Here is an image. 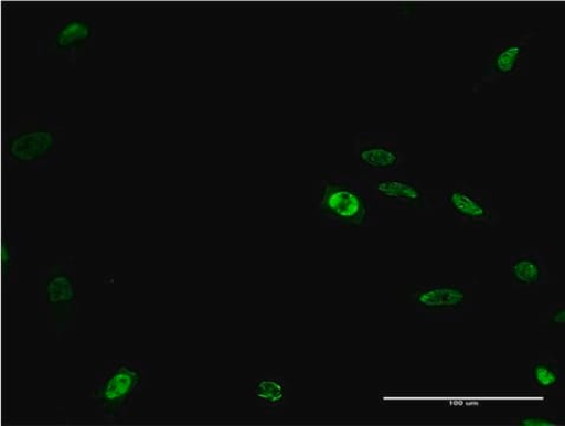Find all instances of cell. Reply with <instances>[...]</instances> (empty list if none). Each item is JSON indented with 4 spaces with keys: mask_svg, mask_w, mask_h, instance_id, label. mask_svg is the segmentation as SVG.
Listing matches in <instances>:
<instances>
[{
    "mask_svg": "<svg viewBox=\"0 0 565 426\" xmlns=\"http://www.w3.org/2000/svg\"><path fill=\"white\" fill-rule=\"evenodd\" d=\"M311 212L326 228H371L379 225L380 207L361 173L330 170L311 185Z\"/></svg>",
    "mask_w": 565,
    "mask_h": 426,
    "instance_id": "obj_1",
    "label": "cell"
},
{
    "mask_svg": "<svg viewBox=\"0 0 565 426\" xmlns=\"http://www.w3.org/2000/svg\"><path fill=\"white\" fill-rule=\"evenodd\" d=\"M152 376L149 360H99L95 364L89 390L95 415L108 423L131 418L136 402L151 396Z\"/></svg>",
    "mask_w": 565,
    "mask_h": 426,
    "instance_id": "obj_2",
    "label": "cell"
},
{
    "mask_svg": "<svg viewBox=\"0 0 565 426\" xmlns=\"http://www.w3.org/2000/svg\"><path fill=\"white\" fill-rule=\"evenodd\" d=\"M66 141V127L55 114H22L6 139L10 170L50 171L57 167L58 146Z\"/></svg>",
    "mask_w": 565,
    "mask_h": 426,
    "instance_id": "obj_3",
    "label": "cell"
},
{
    "mask_svg": "<svg viewBox=\"0 0 565 426\" xmlns=\"http://www.w3.org/2000/svg\"><path fill=\"white\" fill-rule=\"evenodd\" d=\"M75 256H58L55 264L38 273V307L41 322L50 333L62 340L76 331L81 303L77 295Z\"/></svg>",
    "mask_w": 565,
    "mask_h": 426,
    "instance_id": "obj_4",
    "label": "cell"
},
{
    "mask_svg": "<svg viewBox=\"0 0 565 426\" xmlns=\"http://www.w3.org/2000/svg\"><path fill=\"white\" fill-rule=\"evenodd\" d=\"M409 300L422 322H463L475 308V284H419L412 287Z\"/></svg>",
    "mask_w": 565,
    "mask_h": 426,
    "instance_id": "obj_5",
    "label": "cell"
},
{
    "mask_svg": "<svg viewBox=\"0 0 565 426\" xmlns=\"http://www.w3.org/2000/svg\"><path fill=\"white\" fill-rule=\"evenodd\" d=\"M361 174L367 179L380 210H412L423 217H428L427 213L435 216V191L425 188L417 172L405 168Z\"/></svg>",
    "mask_w": 565,
    "mask_h": 426,
    "instance_id": "obj_6",
    "label": "cell"
},
{
    "mask_svg": "<svg viewBox=\"0 0 565 426\" xmlns=\"http://www.w3.org/2000/svg\"><path fill=\"white\" fill-rule=\"evenodd\" d=\"M436 209L450 210L457 227L492 228L501 224L502 213L490 189H477L469 180H456L452 187L435 191Z\"/></svg>",
    "mask_w": 565,
    "mask_h": 426,
    "instance_id": "obj_7",
    "label": "cell"
},
{
    "mask_svg": "<svg viewBox=\"0 0 565 426\" xmlns=\"http://www.w3.org/2000/svg\"><path fill=\"white\" fill-rule=\"evenodd\" d=\"M540 35L539 29H524L516 38H495L484 68L473 81L472 92L481 94L486 86H495L505 77L530 75L531 41Z\"/></svg>",
    "mask_w": 565,
    "mask_h": 426,
    "instance_id": "obj_8",
    "label": "cell"
},
{
    "mask_svg": "<svg viewBox=\"0 0 565 426\" xmlns=\"http://www.w3.org/2000/svg\"><path fill=\"white\" fill-rule=\"evenodd\" d=\"M351 157L361 173L407 168V155L396 132H358L351 138Z\"/></svg>",
    "mask_w": 565,
    "mask_h": 426,
    "instance_id": "obj_9",
    "label": "cell"
},
{
    "mask_svg": "<svg viewBox=\"0 0 565 426\" xmlns=\"http://www.w3.org/2000/svg\"><path fill=\"white\" fill-rule=\"evenodd\" d=\"M95 46V22L93 20L71 18L62 19L39 40L40 57H64L73 65L78 56Z\"/></svg>",
    "mask_w": 565,
    "mask_h": 426,
    "instance_id": "obj_10",
    "label": "cell"
},
{
    "mask_svg": "<svg viewBox=\"0 0 565 426\" xmlns=\"http://www.w3.org/2000/svg\"><path fill=\"white\" fill-rule=\"evenodd\" d=\"M552 284L550 248L519 247L510 252V285L513 290L536 292Z\"/></svg>",
    "mask_w": 565,
    "mask_h": 426,
    "instance_id": "obj_11",
    "label": "cell"
},
{
    "mask_svg": "<svg viewBox=\"0 0 565 426\" xmlns=\"http://www.w3.org/2000/svg\"><path fill=\"white\" fill-rule=\"evenodd\" d=\"M245 391L265 416L279 418L290 405L292 382L281 372L264 373L247 381Z\"/></svg>",
    "mask_w": 565,
    "mask_h": 426,
    "instance_id": "obj_12",
    "label": "cell"
},
{
    "mask_svg": "<svg viewBox=\"0 0 565 426\" xmlns=\"http://www.w3.org/2000/svg\"><path fill=\"white\" fill-rule=\"evenodd\" d=\"M531 388L547 398L565 396V364L563 358L552 351L541 352L529 365Z\"/></svg>",
    "mask_w": 565,
    "mask_h": 426,
    "instance_id": "obj_13",
    "label": "cell"
},
{
    "mask_svg": "<svg viewBox=\"0 0 565 426\" xmlns=\"http://www.w3.org/2000/svg\"><path fill=\"white\" fill-rule=\"evenodd\" d=\"M21 235L9 231L3 247V274L8 285H20Z\"/></svg>",
    "mask_w": 565,
    "mask_h": 426,
    "instance_id": "obj_14",
    "label": "cell"
},
{
    "mask_svg": "<svg viewBox=\"0 0 565 426\" xmlns=\"http://www.w3.org/2000/svg\"><path fill=\"white\" fill-rule=\"evenodd\" d=\"M540 331L546 333H561L564 336L565 331V303L553 302L547 305V308L539 318Z\"/></svg>",
    "mask_w": 565,
    "mask_h": 426,
    "instance_id": "obj_15",
    "label": "cell"
},
{
    "mask_svg": "<svg viewBox=\"0 0 565 426\" xmlns=\"http://www.w3.org/2000/svg\"><path fill=\"white\" fill-rule=\"evenodd\" d=\"M510 423L516 426H563L565 425V419L559 416L524 415L512 418Z\"/></svg>",
    "mask_w": 565,
    "mask_h": 426,
    "instance_id": "obj_16",
    "label": "cell"
}]
</instances>
